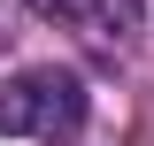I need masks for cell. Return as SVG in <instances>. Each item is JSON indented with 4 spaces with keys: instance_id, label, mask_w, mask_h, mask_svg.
Returning <instances> with one entry per match:
<instances>
[{
    "instance_id": "cell-1",
    "label": "cell",
    "mask_w": 154,
    "mask_h": 146,
    "mask_svg": "<svg viewBox=\"0 0 154 146\" xmlns=\"http://www.w3.org/2000/svg\"><path fill=\"white\" fill-rule=\"evenodd\" d=\"M54 123H77V77L62 69H23L0 85V138H38Z\"/></svg>"
},
{
    "instance_id": "cell-2",
    "label": "cell",
    "mask_w": 154,
    "mask_h": 146,
    "mask_svg": "<svg viewBox=\"0 0 154 146\" xmlns=\"http://www.w3.org/2000/svg\"><path fill=\"white\" fill-rule=\"evenodd\" d=\"M38 16L54 23H77V31H93L100 46H123V38L139 31V0H31Z\"/></svg>"
}]
</instances>
